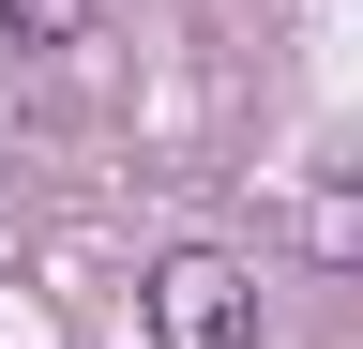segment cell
<instances>
[{"mask_svg":"<svg viewBox=\"0 0 363 349\" xmlns=\"http://www.w3.org/2000/svg\"><path fill=\"white\" fill-rule=\"evenodd\" d=\"M303 243L318 258H363V198H303Z\"/></svg>","mask_w":363,"mask_h":349,"instance_id":"3","label":"cell"},{"mask_svg":"<svg viewBox=\"0 0 363 349\" xmlns=\"http://www.w3.org/2000/svg\"><path fill=\"white\" fill-rule=\"evenodd\" d=\"M242 334H257V274L227 243L152 258V349H242Z\"/></svg>","mask_w":363,"mask_h":349,"instance_id":"1","label":"cell"},{"mask_svg":"<svg viewBox=\"0 0 363 349\" xmlns=\"http://www.w3.org/2000/svg\"><path fill=\"white\" fill-rule=\"evenodd\" d=\"M106 0H0V46H91Z\"/></svg>","mask_w":363,"mask_h":349,"instance_id":"2","label":"cell"}]
</instances>
